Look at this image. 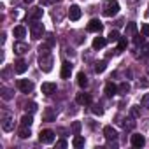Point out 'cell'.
Returning a JSON list of instances; mask_svg holds the SVG:
<instances>
[{
  "instance_id": "7dc6e473",
  "label": "cell",
  "mask_w": 149,
  "mask_h": 149,
  "mask_svg": "<svg viewBox=\"0 0 149 149\" xmlns=\"http://www.w3.org/2000/svg\"><path fill=\"white\" fill-rule=\"evenodd\" d=\"M23 2H25V4H32V2H33V0H23Z\"/></svg>"
},
{
  "instance_id": "8d00e7d4",
  "label": "cell",
  "mask_w": 149,
  "mask_h": 149,
  "mask_svg": "<svg viewBox=\"0 0 149 149\" xmlns=\"http://www.w3.org/2000/svg\"><path fill=\"white\" fill-rule=\"evenodd\" d=\"M121 125H123L125 130H132V128L135 126V121H133V119H128V123H121Z\"/></svg>"
},
{
  "instance_id": "5b68a950",
  "label": "cell",
  "mask_w": 149,
  "mask_h": 149,
  "mask_svg": "<svg viewBox=\"0 0 149 149\" xmlns=\"http://www.w3.org/2000/svg\"><path fill=\"white\" fill-rule=\"evenodd\" d=\"M39 140H40L42 144H51V142L54 140V132H53V130H40Z\"/></svg>"
},
{
  "instance_id": "ffe728a7",
  "label": "cell",
  "mask_w": 149,
  "mask_h": 149,
  "mask_svg": "<svg viewBox=\"0 0 149 149\" xmlns=\"http://www.w3.org/2000/svg\"><path fill=\"white\" fill-rule=\"evenodd\" d=\"M72 146L76 147V149H81L83 146H84V137H81V135H76L72 139Z\"/></svg>"
},
{
  "instance_id": "d4e9b609",
  "label": "cell",
  "mask_w": 149,
  "mask_h": 149,
  "mask_svg": "<svg viewBox=\"0 0 149 149\" xmlns=\"http://www.w3.org/2000/svg\"><path fill=\"white\" fill-rule=\"evenodd\" d=\"M118 93H119V95H128V93H130V84H128V83H121V84L118 86Z\"/></svg>"
},
{
  "instance_id": "4fadbf2b",
  "label": "cell",
  "mask_w": 149,
  "mask_h": 149,
  "mask_svg": "<svg viewBox=\"0 0 149 149\" xmlns=\"http://www.w3.org/2000/svg\"><path fill=\"white\" fill-rule=\"evenodd\" d=\"M76 102L79 105H90L91 104V95L90 93H79L77 98H76Z\"/></svg>"
},
{
  "instance_id": "9a60e30c",
  "label": "cell",
  "mask_w": 149,
  "mask_h": 149,
  "mask_svg": "<svg viewBox=\"0 0 149 149\" xmlns=\"http://www.w3.org/2000/svg\"><path fill=\"white\" fill-rule=\"evenodd\" d=\"M70 74H72V63H68V61H65L63 65H61V79H68L70 77Z\"/></svg>"
},
{
  "instance_id": "f1b7e54d",
  "label": "cell",
  "mask_w": 149,
  "mask_h": 149,
  "mask_svg": "<svg viewBox=\"0 0 149 149\" xmlns=\"http://www.w3.org/2000/svg\"><path fill=\"white\" fill-rule=\"evenodd\" d=\"M56 119V112H53L51 109H47L44 112V121H54Z\"/></svg>"
},
{
  "instance_id": "60d3db41",
  "label": "cell",
  "mask_w": 149,
  "mask_h": 149,
  "mask_svg": "<svg viewBox=\"0 0 149 149\" xmlns=\"http://www.w3.org/2000/svg\"><path fill=\"white\" fill-rule=\"evenodd\" d=\"M140 54H142L144 58H146V56H149V44H146V46L142 47V53H140Z\"/></svg>"
},
{
  "instance_id": "cb8c5ba5",
  "label": "cell",
  "mask_w": 149,
  "mask_h": 149,
  "mask_svg": "<svg viewBox=\"0 0 149 149\" xmlns=\"http://www.w3.org/2000/svg\"><path fill=\"white\" fill-rule=\"evenodd\" d=\"M105 68H107V61H105V60H100V61L95 63V72H97V74H102Z\"/></svg>"
},
{
  "instance_id": "5bb4252c",
  "label": "cell",
  "mask_w": 149,
  "mask_h": 149,
  "mask_svg": "<svg viewBox=\"0 0 149 149\" xmlns=\"http://www.w3.org/2000/svg\"><path fill=\"white\" fill-rule=\"evenodd\" d=\"M144 144H146L144 135H140V133H133V135H132V146H133V147H142Z\"/></svg>"
},
{
  "instance_id": "4316f807",
  "label": "cell",
  "mask_w": 149,
  "mask_h": 149,
  "mask_svg": "<svg viewBox=\"0 0 149 149\" xmlns=\"http://www.w3.org/2000/svg\"><path fill=\"white\" fill-rule=\"evenodd\" d=\"M32 123H33V118H32V114L28 112V114H25L23 118H21V125L23 126H32Z\"/></svg>"
},
{
  "instance_id": "e0dca14e",
  "label": "cell",
  "mask_w": 149,
  "mask_h": 149,
  "mask_svg": "<svg viewBox=\"0 0 149 149\" xmlns=\"http://www.w3.org/2000/svg\"><path fill=\"white\" fill-rule=\"evenodd\" d=\"M0 95H2V98L4 100H11V98H14V90H11V88H2L0 90Z\"/></svg>"
},
{
  "instance_id": "1f68e13d",
  "label": "cell",
  "mask_w": 149,
  "mask_h": 149,
  "mask_svg": "<svg viewBox=\"0 0 149 149\" xmlns=\"http://www.w3.org/2000/svg\"><path fill=\"white\" fill-rule=\"evenodd\" d=\"M91 111H93V114H95V116H102V114H104V107H102L100 104H93Z\"/></svg>"
},
{
  "instance_id": "2e32d148",
  "label": "cell",
  "mask_w": 149,
  "mask_h": 149,
  "mask_svg": "<svg viewBox=\"0 0 149 149\" xmlns=\"http://www.w3.org/2000/svg\"><path fill=\"white\" fill-rule=\"evenodd\" d=\"M26 68H28V65H26L25 60H18L14 63V72L16 74H23V72H26Z\"/></svg>"
},
{
  "instance_id": "e575fe53",
  "label": "cell",
  "mask_w": 149,
  "mask_h": 149,
  "mask_svg": "<svg viewBox=\"0 0 149 149\" xmlns=\"http://www.w3.org/2000/svg\"><path fill=\"white\" fill-rule=\"evenodd\" d=\"M121 37H119V33L116 32V30H112L111 33H109V42H118Z\"/></svg>"
},
{
  "instance_id": "7a4b0ae2",
  "label": "cell",
  "mask_w": 149,
  "mask_h": 149,
  "mask_svg": "<svg viewBox=\"0 0 149 149\" xmlns=\"http://www.w3.org/2000/svg\"><path fill=\"white\" fill-rule=\"evenodd\" d=\"M53 63H54V58H53L51 53L39 56V67H40L42 72H51V70H53Z\"/></svg>"
},
{
  "instance_id": "d6a6232c",
  "label": "cell",
  "mask_w": 149,
  "mask_h": 149,
  "mask_svg": "<svg viewBox=\"0 0 149 149\" xmlns=\"http://www.w3.org/2000/svg\"><path fill=\"white\" fill-rule=\"evenodd\" d=\"M133 37H135V39H133V42H135V46H144V42H146V40H144V37H146L144 33H142V35H137V33H135Z\"/></svg>"
},
{
  "instance_id": "f6af8a7d",
  "label": "cell",
  "mask_w": 149,
  "mask_h": 149,
  "mask_svg": "<svg viewBox=\"0 0 149 149\" xmlns=\"http://www.w3.org/2000/svg\"><path fill=\"white\" fill-rule=\"evenodd\" d=\"M47 4H54V2H60V0H46Z\"/></svg>"
},
{
  "instance_id": "7402d4cb",
  "label": "cell",
  "mask_w": 149,
  "mask_h": 149,
  "mask_svg": "<svg viewBox=\"0 0 149 149\" xmlns=\"http://www.w3.org/2000/svg\"><path fill=\"white\" fill-rule=\"evenodd\" d=\"M105 42H107V40H105L104 37H95V39H93V49H102V47L105 46Z\"/></svg>"
},
{
  "instance_id": "d590c367",
  "label": "cell",
  "mask_w": 149,
  "mask_h": 149,
  "mask_svg": "<svg viewBox=\"0 0 149 149\" xmlns=\"http://www.w3.org/2000/svg\"><path fill=\"white\" fill-rule=\"evenodd\" d=\"M130 114H132V118H139V116H140V111H139V105H133V107L130 109Z\"/></svg>"
},
{
  "instance_id": "83f0119b",
  "label": "cell",
  "mask_w": 149,
  "mask_h": 149,
  "mask_svg": "<svg viewBox=\"0 0 149 149\" xmlns=\"http://www.w3.org/2000/svg\"><path fill=\"white\" fill-rule=\"evenodd\" d=\"M126 44H128V40H126V35H125V37H121V39L118 40V53L125 51V49H126Z\"/></svg>"
},
{
  "instance_id": "8992f818",
  "label": "cell",
  "mask_w": 149,
  "mask_h": 149,
  "mask_svg": "<svg viewBox=\"0 0 149 149\" xmlns=\"http://www.w3.org/2000/svg\"><path fill=\"white\" fill-rule=\"evenodd\" d=\"M42 16H44V9H42V7H33V9L26 14V19H30V21H39Z\"/></svg>"
},
{
  "instance_id": "bcb514c9",
  "label": "cell",
  "mask_w": 149,
  "mask_h": 149,
  "mask_svg": "<svg viewBox=\"0 0 149 149\" xmlns=\"http://www.w3.org/2000/svg\"><path fill=\"white\" fill-rule=\"evenodd\" d=\"M130 4H137V2H140V0H128Z\"/></svg>"
},
{
  "instance_id": "7c38bea8",
  "label": "cell",
  "mask_w": 149,
  "mask_h": 149,
  "mask_svg": "<svg viewBox=\"0 0 149 149\" xmlns=\"http://www.w3.org/2000/svg\"><path fill=\"white\" fill-rule=\"evenodd\" d=\"M40 90H42L44 95L49 97V95L56 93V84H54V83H42V88H40Z\"/></svg>"
},
{
  "instance_id": "ab89813d",
  "label": "cell",
  "mask_w": 149,
  "mask_h": 149,
  "mask_svg": "<svg viewBox=\"0 0 149 149\" xmlns=\"http://www.w3.org/2000/svg\"><path fill=\"white\" fill-rule=\"evenodd\" d=\"M142 33H144L146 37H149V25H147V23L142 25Z\"/></svg>"
},
{
  "instance_id": "30bf717a",
  "label": "cell",
  "mask_w": 149,
  "mask_h": 149,
  "mask_svg": "<svg viewBox=\"0 0 149 149\" xmlns=\"http://www.w3.org/2000/svg\"><path fill=\"white\" fill-rule=\"evenodd\" d=\"M14 53L16 54H25L26 51H28V44L26 42H23V40H18V42H14Z\"/></svg>"
},
{
  "instance_id": "74e56055",
  "label": "cell",
  "mask_w": 149,
  "mask_h": 149,
  "mask_svg": "<svg viewBox=\"0 0 149 149\" xmlns=\"http://www.w3.org/2000/svg\"><path fill=\"white\" fill-rule=\"evenodd\" d=\"M46 42L53 47V46H54V35H53V33H47V35H46Z\"/></svg>"
},
{
  "instance_id": "ac0fdd59",
  "label": "cell",
  "mask_w": 149,
  "mask_h": 149,
  "mask_svg": "<svg viewBox=\"0 0 149 149\" xmlns=\"http://www.w3.org/2000/svg\"><path fill=\"white\" fill-rule=\"evenodd\" d=\"M116 93H118V86L114 83H107L105 84V95L107 97H114Z\"/></svg>"
},
{
  "instance_id": "836d02e7",
  "label": "cell",
  "mask_w": 149,
  "mask_h": 149,
  "mask_svg": "<svg viewBox=\"0 0 149 149\" xmlns=\"http://www.w3.org/2000/svg\"><path fill=\"white\" fill-rule=\"evenodd\" d=\"M79 132H81V123L79 121H74L72 123V133L74 135H79Z\"/></svg>"
},
{
  "instance_id": "52a82bcc",
  "label": "cell",
  "mask_w": 149,
  "mask_h": 149,
  "mask_svg": "<svg viewBox=\"0 0 149 149\" xmlns=\"http://www.w3.org/2000/svg\"><path fill=\"white\" fill-rule=\"evenodd\" d=\"M18 88L23 91V93H32L33 91V83L30 79H19L18 81Z\"/></svg>"
},
{
  "instance_id": "6da1fadb",
  "label": "cell",
  "mask_w": 149,
  "mask_h": 149,
  "mask_svg": "<svg viewBox=\"0 0 149 149\" xmlns=\"http://www.w3.org/2000/svg\"><path fill=\"white\" fill-rule=\"evenodd\" d=\"M118 11H119L118 0H104V4H102V13H104V16L112 18V16L118 14Z\"/></svg>"
},
{
  "instance_id": "b9f144b4",
  "label": "cell",
  "mask_w": 149,
  "mask_h": 149,
  "mask_svg": "<svg viewBox=\"0 0 149 149\" xmlns=\"http://www.w3.org/2000/svg\"><path fill=\"white\" fill-rule=\"evenodd\" d=\"M9 74H11V68H9V67H6V68L2 70V77H4V79H7V77H9Z\"/></svg>"
},
{
  "instance_id": "f35d334b",
  "label": "cell",
  "mask_w": 149,
  "mask_h": 149,
  "mask_svg": "<svg viewBox=\"0 0 149 149\" xmlns=\"http://www.w3.org/2000/svg\"><path fill=\"white\" fill-rule=\"evenodd\" d=\"M142 105H144V107L149 111V93H146V95L142 97Z\"/></svg>"
},
{
  "instance_id": "7bdbcfd3",
  "label": "cell",
  "mask_w": 149,
  "mask_h": 149,
  "mask_svg": "<svg viewBox=\"0 0 149 149\" xmlns=\"http://www.w3.org/2000/svg\"><path fill=\"white\" fill-rule=\"evenodd\" d=\"M56 147H67V140H58L56 142Z\"/></svg>"
},
{
  "instance_id": "c3c4849f",
  "label": "cell",
  "mask_w": 149,
  "mask_h": 149,
  "mask_svg": "<svg viewBox=\"0 0 149 149\" xmlns=\"http://www.w3.org/2000/svg\"><path fill=\"white\" fill-rule=\"evenodd\" d=\"M147 74H149V70H147Z\"/></svg>"
},
{
  "instance_id": "ee69618b",
  "label": "cell",
  "mask_w": 149,
  "mask_h": 149,
  "mask_svg": "<svg viewBox=\"0 0 149 149\" xmlns=\"http://www.w3.org/2000/svg\"><path fill=\"white\" fill-rule=\"evenodd\" d=\"M139 88H147V81H146V79L139 81Z\"/></svg>"
},
{
  "instance_id": "4dcf8cb0",
  "label": "cell",
  "mask_w": 149,
  "mask_h": 149,
  "mask_svg": "<svg viewBox=\"0 0 149 149\" xmlns=\"http://www.w3.org/2000/svg\"><path fill=\"white\" fill-rule=\"evenodd\" d=\"M25 111L30 112V114H33V112L37 111V104H35V102H28V104H25Z\"/></svg>"
},
{
  "instance_id": "3957f363",
  "label": "cell",
  "mask_w": 149,
  "mask_h": 149,
  "mask_svg": "<svg viewBox=\"0 0 149 149\" xmlns=\"http://www.w3.org/2000/svg\"><path fill=\"white\" fill-rule=\"evenodd\" d=\"M44 33H46L44 25H42V23H39V21H32V25H30V35H32V39L39 40V39H42V35H44Z\"/></svg>"
},
{
  "instance_id": "603a6c76",
  "label": "cell",
  "mask_w": 149,
  "mask_h": 149,
  "mask_svg": "<svg viewBox=\"0 0 149 149\" xmlns=\"http://www.w3.org/2000/svg\"><path fill=\"white\" fill-rule=\"evenodd\" d=\"M77 84H79L81 88H86V86H88V77L84 76V72H79V74H77Z\"/></svg>"
},
{
  "instance_id": "ba28073f",
  "label": "cell",
  "mask_w": 149,
  "mask_h": 149,
  "mask_svg": "<svg viewBox=\"0 0 149 149\" xmlns=\"http://www.w3.org/2000/svg\"><path fill=\"white\" fill-rule=\"evenodd\" d=\"M102 28H104V25H102L98 19H91V21L88 23V26H86V30L91 32V33H100Z\"/></svg>"
},
{
  "instance_id": "8fae6325",
  "label": "cell",
  "mask_w": 149,
  "mask_h": 149,
  "mask_svg": "<svg viewBox=\"0 0 149 149\" xmlns=\"http://www.w3.org/2000/svg\"><path fill=\"white\" fill-rule=\"evenodd\" d=\"M104 137H105L107 140H118V132H116V128L105 126V128H104Z\"/></svg>"
},
{
  "instance_id": "484cf974",
  "label": "cell",
  "mask_w": 149,
  "mask_h": 149,
  "mask_svg": "<svg viewBox=\"0 0 149 149\" xmlns=\"http://www.w3.org/2000/svg\"><path fill=\"white\" fill-rule=\"evenodd\" d=\"M18 135H19L21 139H28V137L32 135V133H30V126H23V125H21V128H19Z\"/></svg>"
},
{
  "instance_id": "f546056e",
  "label": "cell",
  "mask_w": 149,
  "mask_h": 149,
  "mask_svg": "<svg viewBox=\"0 0 149 149\" xmlns=\"http://www.w3.org/2000/svg\"><path fill=\"white\" fill-rule=\"evenodd\" d=\"M49 49H51V46H49L47 42H44V44L39 47V56H42V54H49Z\"/></svg>"
},
{
  "instance_id": "44dd1931",
  "label": "cell",
  "mask_w": 149,
  "mask_h": 149,
  "mask_svg": "<svg viewBox=\"0 0 149 149\" xmlns=\"http://www.w3.org/2000/svg\"><path fill=\"white\" fill-rule=\"evenodd\" d=\"M25 35H26V30H25V26H14V37H16L18 40H21Z\"/></svg>"
},
{
  "instance_id": "9c48e42d",
  "label": "cell",
  "mask_w": 149,
  "mask_h": 149,
  "mask_svg": "<svg viewBox=\"0 0 149 149\" xmlns=\"http://www.w3.org/2000/svg\"><path fill=\"white\" fill-rule=\"evenodd\" d=\"M81 7L79 6H76V4H74V6H70L68 7V18L72 19V21H77L79 18H81Z\"/></svg>"
},
{
  "instance_id": "277c9868",
  "label": "cell",
  "mask_w": 149,
  "mask_h": 149,
  "mask_svg": "<svg viewBox=\"0 0 149 149\" xmlns=\"http://www.w3.org/2000/svg\"><path fill=\"white\" fill-rule=\"evenodd\" d=\"M0 123H2V130L4 132H13L14 130V118L9 112L2 114V121H0Z\"/></svg>"
},
{
  "instance_id": "d6986e66",
  "label": "cell",
  "mask_w": 149,
  "mask_h": 149,
  "mask_svg": "<svg viewBox=\"0 0 149 149\" xmlns=\"http://www.w3.org/2000/svg\"><path fill=\"white\" fill-rule=\"evenodd\" d=\"M126 37H133L135 33H137V23H133V21H130L128 25H126Z\"/></svg>"
}]
</instances>
